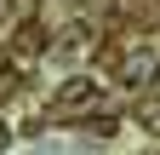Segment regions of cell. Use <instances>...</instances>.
I'll return each mask as SVG.
<instances>
[{
	"instance_id": "7a4b0ae2",
	"label": "cell",
	"mask_w": 160,
	"mask_h": 155,
	"mask_svg": "<svg viewBox=\"0 0 160 155\" xmlns=\"http://www.w3.org/2000/svg\"><path fill=\"white\" fill-rule=\"evenodd\" d=\"M137 126H143V132H160V104H137Z\"/></svg>"
},
{
	"instance_id": "3957f363",
	"label": "cell",
	"mask_w": 160,
	"mask_h": 155,
	"mask_svg": "<svg viewBox=\"0 0 160 155\" xmlns=\"http://www.w3.org/2000/svg\"><path fill=\"white\" fill-rule=\"evenodd\" d=\"M17 46H23V52H40V29L23 23V29H17Z\"/></svg>"
},
{
	"instance_id": "277c9868",
	"label": "cell",
	"mask_w": 160,
	"mask_h": 155,
	"mask_svg": "<svg viewBox=\"0 0 160 155\" xmlns=\"http://www.w3.org/2000/svg\"><path fill=\"white\" fill-rule=\"evenodd\" d=\"M0 144H12V126H6V121H0Z\"/></svg>"
},
{
	"instance_id": "6da1fadb",
	"label": "cell",
	"mask_w": 160,
	"mask_h": 155,
	"mask_svg": "<svg viewBox=\"0 0 160 155\" xmlns=\"http://www.w3.org/2000/svg\"><path fill=\"white\" fill-rule=\"evenodd\" d=\"M92 92H97V81H69L63 92H57V109H74V104H86Z\"/></svg>"
}]
</instances>
